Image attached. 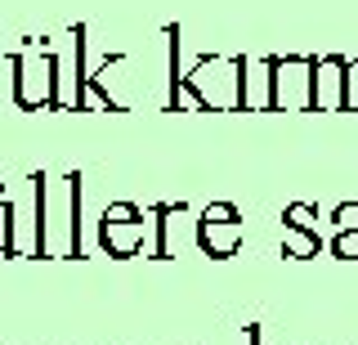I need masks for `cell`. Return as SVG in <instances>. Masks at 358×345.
<instances>
[{
    "label": "cell",
    "mask_w": 358,
    "mask_h": 345,
    "mask_svg": "<svg viewBox=\"0 0 358 345\" xmlns=\"http://www.w3.org/2000/svg\"><path fill=\"white\" fill-rule=\"evenodd\" d=\"M59 54H36L31 59V50H22L9 59V72H14V104L22 113H41V108H63V94H59Z\"/></svg>",
    "instance_id": "1"
},
{
    "label": "cell",
    "mask_w": 358,
    "mask_h": 345,
    "mask_svg": "<svg viewBox=\"0 0 358 345\" xmlns=\"http://www.w3.org/2000/svg\"><path fill=\"white\" fill-rule=\"evenodd\" d=\"M313 54H268V113H309Z\"/></svg>",
    "instance_id": "2"
},
{
    "label": "cell",
    "mask_w": 358,
    "mask_h": 345,
    "mask_svg": "<svg viewBox=\"0 0 358 345\" xmlns=\"http://www.w3.org/2000/svg\"><path fill=\"white\" fill-rule=\"evenodd\" d=\"M148 225H152V206L143 211L134 202H112L99 216V247L117 255V260H130V255H139L143 238H148Z\"/></svg>",
    "instance_id": "3"
},
{
    "label": "cell",
    "mask_w": 358,
    "mask_h": 345,
    "mask_svg": "<svg viewBox=\"0 0 358 345\" xmlns=\"http://www.w3.org/2000/svg\"><path fill=\"white\" fill-rule=\"evenodd\" d=\"M197 247L215 260H229L242 247V211L233 202H210L197 220Z\"/></svg>",
    "instance_id": "4"
},
{
    "label": "cell",
    "mask_w": 358,
    "mask_h": 345,
    "mask_svg": "<svg viewBox=\"0 0 358 345\" xmlns=\"http://www.w3.org/2000/svg\"><path fill=\"white\" fill-rule=\"evenodd\" d=\"M345 68L341 54H313L309 72V113H345Z\"/></svg>",
    "instance_id": "5"
},
{
    "label": "cell",
    "mask_w": 358,
    "mask_h": 345,
    "mask_svg": "<svg viewBox=\"0 0 358 345\" xmlns=\"http://www.w3.org/2000/svg\"><path fill=\"white\" fill-rule=\"evenodd\" d=\"M184 211V202H157L152 206V229H157V238H152V260H171L175 247H171V220Z\"/></svg>",
    "instance_id": "6"
},
{
    "label": "cell",
    "mask_w": 358,
    "mask_h": 345,
    "mask_svg": "<svg viewBox=\"0 0 358 345\" xmlns=\"http://www.w3.org/2000/svg\"><path fill=\"white\" fill-rule=\"evenodd\" d=\"M318 251H322V233H313V229H296V225H287V229H282V255H296V260H313Z\"/></svg>",
    "instance_id": "7"
},
{
    "label": "cell",
    "mask_w": 358,
    "mask_h": 345,
    "mask_svg": "<svg viewBox=\"0 0 358 345\" xmlns=\"http://www.w3.org/2000/svg\"><path fill=\"white\" fill-rule=\"evenodd\" d=\"M67 255H81V175H67Z\"/></svg>",
    "instance_id": "8"
},
{
    "label": "cell",
    "mask_w": 358,
    "mask_h": 345,
    "mask_svg": "<svg viewBox=\"0 0 358 345\" xmlns=\"http://www.w3.org/2000/svg\"><path fill=\"white\" fill-rule=\"evenodd\" d=\"M36 188V255H50V220H45V175L31 180Z\"/></svg>",
    "instance_id": "9"
},
{
    "label": "cell",
    "mask_w": 358,
    "mask_h": 345,
    "mask_svg": "<svg viewBox=\"0 0 358 345\" xmlns=\"http://www.w3.org/2000/svg\"><path fill=\"white\" fill-rule=\"evenodd\" d=\"M313 216H318V206H313V202H291V206L282 211V220H287V225H296V229H313V233H322V229H318V220H313Z\"/></svg>",
    "instance_id": "10"
},
{
    "label": "cell",
    "mask_w": 358,
    "mask_h": 345,
    "mask_svg": "<svg viewBox=\"0 0 358 345\" xmlns=\"http://www.w3.org/2000/svg\"><path fill=\"white\" fill-rule=\"evenodd\" d=\"M0 255H18L14 247V202L0 197Z\"/></svg>",
    "instance_id": "11"
},
{
    "label": "cell",
    "mask_w": 358,
    "mask_h": 345,
    "mask_svg": "<svg viewBox=\"0 0 358 345\" xmlns=\"http://www.w3.org/2000/svg\"><path fill=\"white\" fill-rule=\"evenodd\" d=\"M331 255H336V260H358V229L331 233Z\"/></svg>",
    "instance_id": "12"
},
{
    "label": "cell",
    "mask_w": 358,
    "mask_h": 345,
    "mask_svg": "<svg viewBox=\"0 0 358 345\" xmlns=\"http://www.w3.org/2000/svg\"><path fill=\"white\" fill-rule=\"evenodd\" d=\"M345 113H358V59L345 68Z\"/></svg>",
    "instance_id": "13"
},
{
    "label": "cell",
    "mask_w": 358,
    "mask_h": 345,
    "mask_svg": "<svg viewBox=\"0 0 358 345\" xmlns=\"http://www.w3.org/2000/svg\"><path fill=\"white\" fill-rule=\"evenodd\" d=\"M331 225H336V233H341V229H358V202H341L331 211Z\"/></svg>",
    "instance_id": "14"
}]
</instances>
